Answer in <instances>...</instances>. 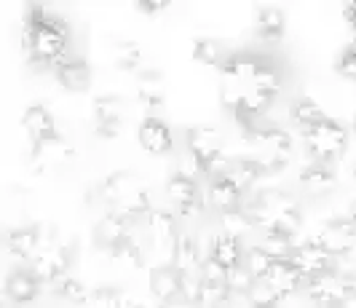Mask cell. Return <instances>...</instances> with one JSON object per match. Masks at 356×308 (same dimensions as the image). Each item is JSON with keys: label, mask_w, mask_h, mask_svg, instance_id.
Returning <instances> with one entry per match:
<instances>
[{"label": "cell", "mask_w": 356, "mask_h": 308, "mask_svg": "<svg viewBox=\"0 0 356 308\" xmlns=\"http://www.w3.org/2000/svg\"><path fill=\"white\" fill-rule=\"evenodd\" d=\"M284 89L282 70L273 59L254 51H236L217 73V99L241 124L244 131L273 108Z\"/></svg>", "instance_id": "1"}, {"label": "cell", "mask_w": 356, "mask_h": 308, "mask_svg": "<svg viewBox=\"0 0 356 308\" xmlns=\"http://www.w3.org/2000/svg\"><path fill=\"white\" fill-rule=\"evenodd\" d=\"M22 46L27 56L43 65V67H56L65 59H70V30L67 22L54 17L46 6H27L24 24H22Z\"/></svg>", "instance_id": "2"}, {"label": "cell", "mask_w": 356, "mask_h": 308, "mask_svg": "<svg viewBox=\"0 0 356 308\" xmlns=\"http://www.w3.org/2000/svg\"><path fill=\"white\" fill-rule=\"evenodd\" d=\"M244 209L254 220L257 231L279 236H295L303 225V204L282 188H260L252 193Z\"/></svg>", "instance_id": "3"}, {"label": "cell", "mask_w": 356, "mask_h": 308, "mask_svg": "<svg viewBox=\"0 0 356 308\" xmlns=\"http://www.w3.org/2000/svg\"><path fill=\"white\" fill-rule=\"evenodd\" d=\"M97 196L105 204L107 212H118V215L134 220V222L153 209L150 185L137 172H126V169L107 175L97 188Z\"/></svg>", "instance_id": "4"}, {"label": "cell", "mask_w": 356, "mask_h": 308, "mask_svg": "<svg viewBox=\"0 0 356 308\" xmlns=\"http://www.w3.org/2000/svg\"><path fill=\"white\" fill-rule=\"evenodd\" d=\"M244 159H252L266 175H279L292 163L295 140L284 127H254L244 140Z\"/></svg>", "instance_id": "5"}, {"label": "cell", "mask_w": 356, "mask_h": 308, "mask_svg": "<svg viewBox=\"0 0 356 308\" xmlns=\"http://www.w3.org/2000/svg\"><path fill=\"white\" fill-rule=\"evenodd\" d=\"M145 268L161 271V268H172L175 266V250H177V238H179V225L177 215L172 209H150L145 215Z\"/></svg>", "instance_id": "6"}, {"label": "cell", "mask_w": 356, "mask_h": 308, "mask_svg": "<svg viewBox=\"0 0 356 308\" xmlns=\"http://www.w3.org/2000/svg\"><path fill=\"white\" fill-rule=\"evenodd\" d=\"M303 145L308 150V156H311V161L332 166L348 150V129L343 127L338 118H330L327 115L316 127L305 129Z\"/></svg>", "instance_id": "7"}, {"label": "cell", "mask_w": 356, "mask_h": 308, "mask_svg": "<svg viewBox=\"0 0 356 308\" xmlns=\"http://www.w3.org/2000/svg\"><path fill=\"white\" fill-rule=\"evenodd\" d=\"M70 263H72V250L65 241H51V244H43L40 252L30 260V273L35 276L40 284H51L56 287L65 276H70Z\"/></svg>", "instance_id": "8"}, {"label": "cell", "mask_w": 356, "mask_h": 308, "mask_svg": "<svg viewBox=\"0 0 356 308\" xmlns=\"http://www.w3.org/2000/svg\"><path fill=\"white\" fill-rule=\"evenodd\" d=\"M303 292L316 308H343V303L356 295L351 273H340V271L324 273L319 279L308 282L303 287Z\"/></svg>", "instance_id": "9"}, {"label": "cell", "mask_w": 356, "mask_h": 308, "mask_svg": "<svg viewBox=\"0 0 356 308\" xmlns=\"http://www.w3.org/2000/svg\"><path fill=\"white\" fill-rule=\"evenodd\" d=\"M308 241L319 244L321 250H327L335 257H348L356 247V222L348 215L346 218H330L324 220L319 228L311 234Z\"/></svg>", "instance_id": "10"}, {"label": "cell", "mask_w": 356, "mask_h": 308, "mask_svg": "<svg viewBox=\"0 0 356 308\" xmlns=\"http://www.w3.org/2000/svg\"><path fill=\"white\" fill-rule=\"evenodd\" d=\"M166 199L172 201V206L177 209L182 218H198L207 206L204 191L198 188V180H191L185 175L172 172L166 180Z\"/></svg>", "instance_id": "11"}, {"label": "cell", "mask_w": 356, "mask_h": 308, "mask_svg": "<svg viewBox=\"0 0 356 308\" xmlns=\"http://www.w3.org/2000/svg\"><path fill=\"white\" fill-rule=\"evenodd\" d=\"M75 159V147L65 134H54L49 140L30 145V166L38 172H54V169H65Z\"/></svg>", "instance_id": "12"}, {"label": "cell", "mask_w": 356, "mask_h": 308, "mask_svg": "<svg viewBox=\"0 0 356 308\" xmlns=\"http://www.w3.org/2000/svg\"><path fill=\"white\" fill-rule=\"evenodd\" d=\"M292 266L300 271L303 282L308 284V282L319 279L324 273L338 271V257L330 254L327 250H321L314 241H303V244H298V250L292 254Z\"/></svg>", "instance_id": "13"}, {"label": "cell", "mask_w": 356, "mask_h": 308, "mask_svg": "<svg viewBox=\"0 0 356 308\" xmlns=\"http://www.w3.org/2000/svg\"><path fill=\"white\" fill-rule=\"evenodd\" d=\"M94 127H97V134L99 137H118L121 129H124L126 121V102L115 94H105V97H97L94 99Z\"/></svg>", "instance_id": "14"}, {"label": "cell", "mask_w": 356, "mask_h": 308, "mask_svg": "<svg viewBox=\"0 0 356 308\" xmlns=\"http://www.w3.org/2000/svg\"><path fill=\"white\" fill-rule=\"evenodd\" d=\"M137 143L150 156H169L175 150V134L163 118L145 115L137 127Z\"/></svg>", "instance_id": "15"}, {"label": "cell", "mask_w": 356, "mask_h": 308, "mask_svg": "<svg viewBox=\"0 0 356 308\" xmlns=\"http://www.w3.org/2000/svg\"><path fill=\"white\" fill-rule=\"evenodd\" d=\"M131 234H134V220L124 218L118 212H105L102 218L97 220V225H94V241L105 252L118 250L124 241L131 238Z\"/></svg>", "instance_id": "16"}, {"label": "cell", "mask_w": 356, "mask_h": 308, "mask_svg": "<svg viewBox=\"0 0 356 308\" xmlns=\"http://www.w3.org/2000/svg\"><path fill=\"white\" fill-rule=\"evenodd\" d=\"M185 150L191 156H196L201 163L212 161L214 156H220L225 150V140L222 131L217 127H207V124H196V127L185 129Z\"/></svg>", "instance_id": "17"}, {"label": "cell", "mask_w": 356, "mask_h": 308, "mask_svg": "<svg viewBox=\"0 0 356 308\" xmlns=\"http://www.w3.org/2000/svg\"><path fill=\"white\" fill-rule=\"evenodd\" d=\"M244 191L231 180V177H214L209 180L207 191H204V199L207 206L217 212V215H225V212H236V209H244Z\"/></svg>", "instance_id": "18"}, {"label": "cell", "mask_w": 356, "mask_h": 308, "mask_svg": "<svg viewBox=\"0 0 356 308\" xmlns=\"http://www.w3.org/2000/svg\"><path fill=\"white\" fill-rule=\"evenodd\" d=\"M207 260V252L201 247V238L198 234L191 231H182L177 238V250H175V271L179 276H201V266Z\"/></svg>", "instance_id": "19"}, {"label": "cell", "mask_w": 356, "mask_h": 308, "mask_svg": "<svg viewBox=\"0 0 356 308\" xmlns=\"http://www.w3.org/2000/svg\"><path fill=\"white\" fill-rule=\"evenodd\" d=\"M298 182H300V188L305 191V196H311V199H324V196H330V193L338 188V175H335V169L327 166V163L311 161L300 169Z\"/></svg>", "instance_id": "20"}, {"label": "cell", "mask_w": 356, "mask_h": 308, "mask_svg": "<svg viewBox=\"0 0 356 308\" xmlns=\"http://www.w3.org/2000/svg\"><path fill=\"white\" fill-rule=\"evenodd\" d=\"M22 129H24V134H27L30 145H38V143L49 140L54 134H59L54 113L46 108V105H40V102L30 105V108L22 113Z\"/></svg>", "instance_id": "21"}, {"label": "cell", "mask_w": 356, "mask_h": 308, "mask_svg": "<svg viewBox=\"0 0 356 308\" xmlns=\"http://www.w3.org/2000/svg\"><path fill=\"white\" fill-rule=\"evenodd\" d=\"M6 247L8 254H14L17 260H33L40 247H43V225H17L6 234Z\"/></svg>", "instance_id": "22"}, {"label": "cell", "mask_w": 356, "mask_h": 308, "mask_svg": "<svg viewBox=\"0 0 356 308\" xmlns=\"http://www.w3.org/2000/svg\"><path fill=\"white\" fill-rule=\"evenodd\" d=\"M270 290L276 292L282 300L286 298H292V295H298V292H303L305 282L300 271L292 266V260H276L273 263V268L268 271V276L263 279Z\"/></svg>", "instance_id": "23"}, {"label": "cell", "mask_w": 356, "mask_h": 308, "mask_svg": "<svg viewBox=\"0 0 356 308\" xmlns=\"http://www.w3.org/2000/svg\"><path fill=\"white\" fill-rule=\"evenodd\" d=\"M54 78L65 91L81 94L91 86V65L78 59V56H70V59H65L62 65L54 67Z\"/></svg>", "instance_id": "24"}, {"label": "cell", "mask_w": 356, "mask_h": 308, "mask_svg": "<svg viewBox=\"0 0 356 308\" xmlns=\"http://www.w3.org/2000/svg\"><path fill=\"white\" fill-rule=\"evenodd\" d=\"M244 254H247L244 241H238L233 236H225L217 231L209 238V257H212L214 263H220L225 271H233V268L244 266Z\"/></svg>", "instance_id": "25"}, {"label": "cell", "mask_w": 356, "mask_h": 308, "mask_svg": "<svg viewBox=\"0 0 356 308\" xmlns=\"http://www.w3.org/2000/svg\"><path fill=\"white\" fill-rule=\"evenodd\" d=\"M40 287L43 284L30 273V268H17V271L8 273V279H6V298L11 303H17V306H27V303H33L38 298Z\"/></svg>", "instance_id": "26"}, {"label": "cell", "mask_w": 356, "mask_h": 308, "mask_svg": "<svg viewBox=\"0 0 356 308\" xmlns=\"http://www.w3.org/2000/svg\"><path fill=\"white\" fill-rule=\"evenodd\" d=\"M254 33L268 43H279L286 33L284 11L276 8V6H260L257 14H254Z\"/></svg>", "instance_id": "27"}, {"label": "cell", "mask_w": 356, "mask_h": 308, "mask_svg": "<svg viewBox=\"0 0 356 308\" xmlns=\"http://www.w3.org/2000/svg\"><path fill=\"white\" fill-rule=\"evenodd\" d=\"M147 290H150V295L159 300L161 306L172 303V300H179L182 298V276L175 268L153 271L150 273V282H147Z\"/></svg>", "instance_id": "28"}, {"label": "cell", "mask_w": 356, "mask_h": 308, "mask_svg": "<svg viewBox=\"0 0 356 308\" xmlns=\"http://www.w3.org/2000/svg\"><path fill=\"white\" fill-rule=\"evenodd\" d=\"M137 99L143 108H159L166 99V83L159 70H143L137 75Z\"/></svg>", "instance_id": "29"}, {"label": "cell", "mask_w": 356, "mask_h": 308, "mask_svg": "<svg viewBox=\"0 0 356 308\" xmlns=\"http://www.w3.org/2000/svg\"><path fill=\"white\" fill-rule=\"evenodd\" d=\"M324 118H327V113H324V108H321L314 97H298V99H292V105H289V121H292L295 127H300L303 131L311 127H316Z\"/></svg>", "instance_id": "30"}, {"label": "cell", "mask_w": 356, "mask_h": 308, "mask_svg": "<svg viewBox=\"0 0 356 308\" xmlns=\"http://www.w3.org/2000/svg\"><path fill=\"white\" fill-rule=\"evenodd\" d=\"M217 225H220V234L233 236L238 241H244L247 236L257 234V225L250 218L247 209H236V212H225V215H217Z\"/></svg>", "instance_id": "31"}, {"label": "cell", "mask_w": 356, "mask_h": 308, "mask_svg": "<svg viewBox=\"0 0 356 308\" xmlns=\"http://www.w3.org/2000/svg\"><path fill=\"white\" fill-rule=\"evenodd\" d=\"M110 254H113V263L129 273L145 268V244L140 241V236L137 234H131L129 241H124L118 250H113Z\"/></svg>", "instance_id": "32"}, {"label": "cell", "mask_w": 356, "mask_h": 308, "mask_svg": "<svg viewBox=\"0 0 356 308\" xmlns=\"http://www.w3.org/2000/svg\"><path fill=\"white\" fill-rule=\"evenodd\" d=\"M228 56H231V51L220 40H214V38H198L196 43H193V59H196L198 65L220 70L228 62Z\"/></svg>", "instance_id": "33"}, {"label": "cell", "mask_w": 356, "mask_h": 308, "mask_svg": "<svg viewBox=\"0 0 356 308\" xmlns=\"http://www.w3.org/2000/svg\"><path fill=\"white\" fill-rule=\"evenodd\" d=\"M110 59L118 70H126V73H134L140 70V62H143V49L137 40H115L110 46Z\"/></svg>", "instance_id": "34"}, {"label": "cell", "mask_w": 356, "mask_h": 308, "mask_svg": "<svg viewBox=\"0 0 356 308\" xmlns=\"http://www.w3.org/2000/svg\"><path fill=\"white\" fill-rule=\"evenodd\" d=\"M244 193L247 191H254L257 188V182L263 180V177H268L266 172L257 166V163L252 161V159H244V156H238L236 159V163H233V169H231V175H228Z\"/></svg>", "instance_id": "35"}, {"label": "cell", "mask_w": 356, "mask_h": 308, "mask_svg": "<svg viewBox=\"0 0 356 308\" xmlns=\"http://www.w3.org/2000/svg\"><path fill=\"white\" fill-rule=\"evenodd\" d=\"M56 298H62L65 303H70V306H89V298H91V290H86V284L78 279V276H65L56 287Z\"/></svg>", "instance_id": "36"}, {"label": "cell", "mask_w": 356, "mask_h": 308, "mask_svg": "<svg viewBox=\"0 0 356 308\" xmlns=\"http://www.w3.org/2000/svg\"><path fill=\"white\" fill-rule=\"evenodd\" d=\"M257 247L266 254H270L273 260H292V254L298 250L295 238L292 236H279V234H263Z\"/></svg>", "instance_id": "37"}, {"label": "cell", "mask_w": 356, "mask_h": 308, "mask_svg": "<svg viewBox=\"0 0 356 308\" xmlns=\"http://www.w3.org/2000/svg\"><path fill=\"white\" fill-rule=\"evenodd\" d=\"M273 257L270 254H266L257 244H252V247H247V254H244V268L252 273V279H266L268 276V271L273 268Z\"/></svg>", "instance_id": "38"}, {"label": "cell", "mask_w": 356, "mask_h": 308, "mask_svg": "<svg viewBox=\"0 0 356 308\" xmlns=\"http://www.w3.org/2000/svg\"><path fill=\"white\" fill-rule=\"evenodd\" d=\"M247 300H250L252 308H279L282 306V298L270 290L263 279H260V282H254V287L250 290Z\"/></svg>", "instance_id": "39"}, {"label": "cell", "mask_w": 356, "mask_h": 308, "mask_svg": "<svg viewBox=\"0 0 356 308\" xmlns=\"http://www.w3.org/2000/svg\"><path fill=\"white\" fill-rule=\"evenodd\" d=\"M254 282H257V279H252V273L247 271L244 266L228 271V290H231V295H236V298H247L250 290L254 287Z\"/></svg>", "instance_id": "40"}, {"label": "cell", "mask_w": 356, "mask_h": 308, "mask_svg": "<svg viewBox=\"0 0 356 308\" xmlns=\"http://www.w3.org/2000/svg\"><path fill=\"white\" fill-rule=\"evenodd\" d=\"M121 295L124 290L118 287H97L91 290L89 308H121Z\"/></svg>", "instance_id": "41"}, {"label": "cell", "mask_w": 356, "mask_h": 308, "mask_svg": "<svg viewBox=\"0 0 356 308\" xmlns=\"http://www.w3.org/2000/svg\"><path fill=\"white\" fill-rule=\"evenodd\" d=\"M335 70H338V75H343L346 81L356 83V43L340 51L338 62H335Z\"/></svg>", "instance_id": "42"}, {"label": "cell", "mask_w": 356, "mask_h": 308, "mask_svg": "<svg viewBox=\"0 0 356 308\" xmlns=\"http://www.w3.org/2000/svg\"><path fill=\"white\" fill-rule=\"evenodd\" d=\"M201 279L204 282H228V271L220 263H214L212 257H207L201 266Z\"/></svg>", "instance_id": "43"}, {"label": "cell", "mask_w": 356, "mask_h": 308, "mask_svg": "<svg viewBox=\"0 0 356 308\" xmlns=\"http://www.w3.org/2000/svg\"><path fill=\"white\" fill-rule=\"evenodd\" d=\"M134 8L143 14V17H159V14H163L166 8H169V3H159V0H137L134 3Z\"/></svg>", "instance_id": "44"}, {"label": "cell", "mask_w": 356, "mask_h": 308, "mask_svg": "<svg viewBox=\"0 0 356 308\" xmlns=\"http://www.w3.org/2000/svg\"><path fill=\"white\" fill-rule=\"evenodd\" d=\"M343 19H346V24H348V30L356 35V0H348V3H343Z\"/></svg>", "instance_id": "45"}, {"label": "cell", "mask_w": 356, "mask_h": 308, "mask_svg": "<svg viewBox=\"0 0 356 308\" xmlns=\"http://www.w3.org/2000/svg\"><path fill=\"white\" fill-rule=\"evenodd\" d=\"M121 308H145V303L143 300H137L131 292L124 290V295H121Z\"/></svg>", "instance_id": "46"}, {"label": "cell", "mask_w": 356, "mask_h": 308, "mask_svg": "<svg viewBox=\"0 0 356 308\" xmlns=\"http://www.w3.org/2000/svg\"><path fill=\"white\" fill-rule=\"evenodd\" d=\"M161 308H198V306H196V303H188V300H182V298H179V300H172V303H163Z\"/></svg>", "instance_id": "47"}, {"label": "cell", "mask_w": 356, "mask_h": 308, "mask_svg": "<svg viewBox=\"0 0 356 308\" xmlns=\"http://www.w3.org/2000/svg\"><path fill=\"white\" fill-rule=\"evenodd\" d=\"M348 218L356 222V199H351V204H348Z\"/></svg>", "instance_id": "48"}, {"label": "cell", "mask_w": 356, "mask_h": 308, "mask_svg": "<svg viewBox=\"0 0 356 308\" xmlns=\"http://www.w3.org/2000/svg\"><path fill=\"white\" fill-rule=\"evenodd\" d=\"M351 175H354V180H356V163H354V169H351Z\"/></svg>", "instance_id": "49"}, {"label": "cell", "mask_w": 356, "mask_h": 308, "mask_svg": "<svg viewBox=\"0 0 356 308\" xmlns=\"http://www.w3.org/2000/svg\"><path fill=\"white\" fill-rule=\"evenodd\" d=\"M351 127H354V134H356V118H354V124H351Z\"/></svg>", "instance_id": "50"}]
</instances>
